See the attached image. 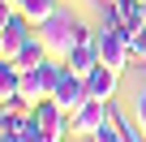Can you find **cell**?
Masks as SVG:
<instances>
[{"label":"cell","instance_id":"6da1fadb","mask_svg":"<svg viewBox=\"0 0 146 142\" xmlns=\"http://www.w3.org/2000/svg\"><path fill=\"white\" fill-rule=\"evenodd\" d=\"M78 17H73V13H64V9H56L47 22H39L35 26V35L43 39V47H47V56L52 60H64L69 52H73V43H78Z\"/></svg>","mask_w":146,"mask_h":142},{"label":"cell","instance_id":"7a4b0ae2","mask_svg":"<svg viewBox=\"0 0 146 142\" xmlns=\"http://www.w3.org/2000/svg\"><path fill=\"white\" fill-rule=\"evenodd\" d=\"M95 47H99V60L112 65V69H120V73L133 65V43H129L125 26H99L95 30Z\"/></svg>","mask_w":146,"mask_h":142},{"label":"cell","instance_id":"3957f363","mask_svg":"<svg viewBox=\"0 0 146 142\" xmlns=\"http://www.w3.org/2000/svg\"><path fill=\"white\" fill-rule=\"evenodd\" d=\"M60 69H64V60H43V65H35V69H26L22 73V86H17V95H26L30 103H39V99H52L56 95V82H60Z\"/></svg>","mask_w":146,"mask_h":142},{"label":"cell","instance_id":"277c9868","mask_svg":"<svg viewBox=\"0 0 146 142\" xmlns=\"http://www.w3.org/2000/svg\"><path fill=\"white\" fill-rule=\"evenodd\" d=\"M69 116L73 112H82L86 103H90V86H86V78L82 73H73V69H60V82H56V95H52Z\"/></svg>","mask_w":146,"mask_h":142},{"label":"cell","instance_id":"5b68a950","mask_svg":"<svg viewBox=\"0 0 146 142\" xmlns=\"http://www.w3.org/2000/svg\"><path fill=\"white\" fill-rule=\"evenodd\" d=\"M86 86H90V99H103V103H112L116 99V91H120V69H112V65H95L90 73H86Z\"/></svg>","mask_w":146,"mask_h":142},{"label":"cell","instance_id":"8992f818","mask_svg":"<svg viewBox=\"0 0 146 142\" xmlns=\"http://www.w3.org/2000/svg\"><path fill=\"white\" fill-rule=\"evenodd\" d=\"M103 116H108V103H103V99H90L82 112H73V116H69L73 138H95V133H99V125H103Z\"/></svg>","mask_w":146,"mask_h":142},{"label":"cell","instance_id":"52a82bcc","mask_svg":"<svg viewBox=\"0 0 146 142\" xmlns=\"http://www.w3.org/2000/svg\"><path fill=\"white\" fill-rule=\"evenodd\" d=\"M30 39H35V26H30L22 13H13V22L0 30V47H5V60H13V56H17L26 43H30Z\"/></svg>","mask_w":146,"mask_h":142},{"label":"cell","instance_id":"ba28073f","mask_svg":"<svg viewBox=\"0 0 146 142\" xmlns=\"http://www.w3.org/2000/svg\"><path fill=\"white\" fill-rule=\"evenodd\" d=\"M99 65V47H95V39H82V43H73V52L64 56V69H73V73H90V69Z\"/></svg>","mask_w":146,"mask_h":142},{"label":"cell","instance_id":"9c48e42d","mask_svg":"<svg viewBox=\"0 0 146 142\" xmlns=\"http://www.w3.org/2000/svg\"><path fill=\"white\" fill-rule=\"evenodd\" d=\"M30 26H39V22H47L52 13H56V0H17V5H13Z\"/></svg>","mask_w":146,"mask_h":142},{"label":"cell","instance_id":"30bf717a","mask_svg":"<svg viewBox=\"0 0 146 142\" xmlns=\"http://www.w3.org/2000/svg\"><path fill=\"white\" fill-rule=\"evenodd\" d=\"M43 60H47V47H43V39H39V35H35V39L13 56V65L22 69V73H26V69H35V65H43Z\"/></svg>","mask_w":146,"mask_h":142},{"label":"cell","instance_id":"8fae6325","mask_svg":"<svg viewBox=\"0 0 146 142\" xmlns=\"http://www.w3.org/2000/svg\"><path fill=\"white\" fill-rule=\"evenodd\" d=\"M17 86H22V69H17L13 60H0V103L13 99V95H17Z\"/></svg>","mask_w":146,"mask_h":142},{"label":"cell","instance_id":"7c38bea8","mask_svg":"<svg viewBox=\"0 0 146 142\" xmlns=\"http://www.w3.org/2000/svg\"><path fill=\"white\" fill-rule=\"evenodd\" d=\"M120 138H125V121H120V112L108 103V116H103V125H99L95 142H120Z\"/></svg>","mask_w":146,"mask_h":142},{"label":"cell","instance_id":"4fadbf2b","mask_svg":"<svg viewBox=\"0 0 146 142\" xmlns=\"http://www.w3.org/2000/svg\"><path fill=\"white\" fill-rule=\"evenodd\" d=\"M116 9H120L125 30H137L142 26V0H116Z\"/></svg>","mask_w":146,"mask_h":142},{"label":"cell","instance_id":"5bb4252c","mask_svg":"<svg viewBox=\"0 0 146 142\" xmlns=\"http://www.w3.org/2000/svg\"><path fill=\"white\" fill-rule=\"evenodd\" d=\"M13 142H43V129H39V121H35V108H30V116L17 121V138H13Z\"/></svg>","mask_w":146,"mask_h":142},{"label":"cell","instance_id":"9a60e30c","mask_svg":"<svg viewBox=\"0 0 146 142\" xmlns=\"http://www.w3.org/2000/svg\"><path fill=\"white\" fill-rule=\"evenodd\" d=\"M129 43H133V65H146V26L129 30Z\"/></svg>","mask_w":146,"mask_h":142},{"label":"cell","instance_id":"2e32d148","mask_svg":"<svg viewBox=\"0 0 146 142\" xmlns=\"http://www.w3.org/2000/svg\"><path fill=\"white\" fill-rule=\"evenodd\" d=\"M133 121H137V129H142V138H146V91L133 95Z\"/></svg>","mask_w":146,"mask_h":142},{"label":"cell","instance_id":"e0dca14e","mask_svg":"<svg viewBox=\"0 0 146 142\" xmlns=\"http://www.w3.org/2000/svg\"><path fill=\"white\" fill-rule=\"evenodd\" d=\"M13 13H17V9H13V5H9V0H0V30H5V26H9V22H13Z\"/></svg>","mask_w":146,"mask_h":142},{"label":"cell","instance_id":"ac0fdd59","mask_svg":"<svg viewBox=\"0 0 146 142\" xmlns=\"http://www.w3.org/2000/svg\"><path fill=\"white\" fill-rule=\"evenodd\" d=\"M142 26H146V0H142Z\"/></svg>","mask_w":146,"mask_h":142},{"label":"cell","instance_id":"d6986e66","mask_svg":"<svg viewBox=\"0 0 146 142\" xmlns=\"http://www.w3.org/2000/svg\"><path fill=\"white\" fill-rule=\"evenodd\" d=\"M0 60H5V47H0Z\"/></svg>","mask_w":146,"mask_h":142},{"label":"cell","instance_id":"ffe728a7","mask_svg":"<svg viewBox=\"0 0 146 142\" xmlns=\"http://www.w3.org/2000/svg\"><path fill=\"white\" fill-rule=\"evenodd\" d=\"M9 5H17V0H9Z\"/></svg>","mask_w":146,"mask_h":142}]
</instances>
